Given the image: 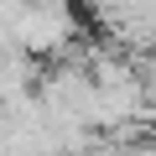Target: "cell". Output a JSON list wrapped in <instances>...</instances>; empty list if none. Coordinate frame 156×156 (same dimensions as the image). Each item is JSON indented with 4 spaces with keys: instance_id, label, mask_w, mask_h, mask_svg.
Listing matches in <instances>:
<instances>
[{
    "instance_id": "obj_2",
    "label": "cell",
    "mask_w": 156,
    "mask_h": 156,
    "mask_svg": "<svg viewBox=\"0 0 156 156\" xmlns=\"http://www.w3.org/2000/svg\"><path fill=\"white\" fill-rule=\"evenodd\" d=\"M37 78H42V62L26 57L21 47H5V52H0V104L37 94Z\"/></svg>"
},
{
    "instance_id": "obj_1",
    "label": "cell",
    "mask_w": 156,
    "mask_h": 156,
    "mask_svg": "<svg viewBox=\"0 0 156 156\" xmlns=\"http://www.w3.org/2000/svg\"><path fill=\"white\" fill-rule=\"evenodd\" d=\"M78 37H83V21H78L73 0H26L16 16V31H11V42L37 62H52Z\"/></svg>"
}]
</instances>
